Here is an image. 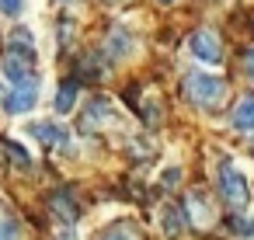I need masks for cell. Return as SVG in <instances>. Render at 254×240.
<instances>
[{
	"instance_id": "6da1fadb",
	"label": "cell",
	"mask_w": 254,
	"mask_h": 240,
	"mask_svg": "<svg viewBox=\"0 0 254 240\" xmlns=\"http://www.w3.org/2000/svg\"><path fill=\"white\" fill-rule=\"evenodd\" d=\"M185 98H188L191 105H198V108L209 112V108L223 105V98H226V80L216 77V73H202V70H195V73L185 77Z\"/></svg>"
},
{
	"instance_id": "7a4b0ae2",
	"label": "cell",
	"mask_w": 254,
	"mask_h": 240,
	"mask_svg": "<svg viewBox=\"0 0 254 240\" xmlns=\"http://www.w3.org/2000/svg\"><path fill=\"white\" fill-rule=\"evenodd\" d=\"M216 188H219V198H223L237 216H244V212H247V205H251V188H247V178H244L230 160H223V164H219Z\"/></svg>"
},
{
	"instance_id": "3957f363",
	"label": "cell",
	"mask_w": 254,
	"mask_h": 240,
	"mask_svg": "<svg viewBox=\"0 0 254 240\" xmlns=\"http://www.w3.org/2000/svg\"><path fill=\"white\" fill-rule=\"evenodd\" d=\"M35 63H39V60H32V56H21V53H11V49H7V56L0 60V77H4L7 84H14V87L32 84V80H39V77H35Z\"/></svg>"
},
{
	"instance_id": "277c9868",
	"label": "cell",
	"mask_w": 254,
	"mask_h": 240,
	"mask_svg": "<svg viewBox=\"0 0 254 240\" xmlns=\"http://www.w3.org/2000/svg\"><path fill=\"white\" fill-rule=\"evenodd\" d=\"M188 49H191V56H195L202 66H219V63H223V42H219L209 28L195 32V35L188 39Z\"/></svg>"
},
{
	"instance_id": "5b68a950",
	"label": "cell",
	"mask_w": 254,
	"mask_h": 240,
	"mask_svg": "<svg viewBox=\"0 0 254 240\" xmlns=\"http://www.w3.org/2000/svg\"><path fill=\"white\" fill-rule=\"evenodd\" d=\"M35 105H39V80L21 84V87H14V91L4 98V112H7V115H25V112H32Z\"/></svg>"
},
{
	"instance_id": "8992f818",
	"label": "cell",
	"mask_w": 254,
	"mask_h": 240,
	"mask_svg": "<svg viewBox=\"0 0 254 240\" xmlns=\"http://www.w3.org/2000/svg\"><path fill=\"white\" fill-rule=\"evenodd\" d=\"M115 122H119V108L108 98H94L84 112V129H105V125H115Z\"/></svg>"
},
{
	"instance_id": "52a82bcc",
	"label": "cell",
	"mask_w": 254,
	"mask_h": 240,
	"mask_svg": "<svg viewBox=\"0 0 254 240\" xmlns=\"http://www.w3.org/2000/svg\"><path fill=\"white\" fill-rule=\"evenodd\" d=\"M28 132H32L39 143L53 146V150H66V146H70V132H66L60 122H35Z\"/></svg>"
},
{
	"instance_id": "ba28073f",
	"label": "cell",
	"mask_w": 254,
	"mask_h": 240,
	"mask_svg": "<svg viewBox=\"0 0 254 240\" xmlns=\"http://www.w3.org/2000/svg\"><path fill=\"white\" fill-rule=\"evenodd\" d=\"M230 125L237 132H254V94L237 101V108L230 112Z\"/></svg>"
},
{
	"instance_id": "9c48e42d",
	"label": "cell",
	"mask_w": 254,
	"mask_h": 240,
	"mask_svg": "<svg viewBox=\"0 0 254 240\" xmlns=\"http://www.w3.org/2000/svg\"><path fill=\"white\" fill-rule=\"evenodd\" d=\"M0 240H21V223L4 198H0Z\"/></svg>"
},
{
	"instance_id": "30bf717a",
	"label": "cell",
	"mask_w": 254,
	"mask_h": 240,
	"mask_svg": "<svg viewBox=\"0 0 254 240\" xmlns=\"http://www.w3.org/2000/svg\"><path fill=\"white\" fill-rule=\"evenodd\" d=\"M77 94H80V84H77V80H66V84H60V91H56V101H53V108H56L60 115L73 112V105H77Z\"/></svg>"
},
{
	"instance_id": "8fae6325",
	"label": "cell",
	"mask_w": 254,
	"mask_h": 240,
	"mask_svg": "<svg viewBox=\"0 0 254 240\" xmlns=\"http://www.w3.org/2000/svg\"><path fill=\"white\" fill-rule=\"evenodd\" d=\"M188 216H191L195 223H212V209H209V198H205L202 188H195V191L188 195Z\"/></svg>"
},
{
	"instance_id": "7c38bea8",
	"label": "cell",
	"mask_w": 254,
	"mask_h": 240,
	"mask_svg": "<svg viewBox=\"0 0 254 240\" xmlns=\"http://www.w3.org/2000/svg\"><path fill=\"white\" fill-rule=\"evenodd\" d=\"M185 226H188L185 209H181V205H167V209H164V233H167V237H181Z\"/></svg>"
},
{
	"instance_id": "4fadbf2b",
	"label": "cell",
	"mask_w": 254,
	"mask_h": 240,
	"mask_svg": "<svg viewBox=\"0 0 254 240\" xmlns=\"http://www.w3.org/2000/svg\"><path fill=\"white\" fill-rule=\"evenodd\" d=\"M49 205H53V212H56L60 219H66V223H73V219H77V202H73V195H70V191H56V195L49 198Z\"/></svg>"
},
{
	"instance_id": "5bb4252c",
	"label": "cell",
	"mask_w": 254,
	"mask_h": 240,
	"mask_svg": "<svg viewBox=\"0 0 254 240\" xmlns=\"http://www.w3.org/2000/svg\"><path fill=\"white\" fill-rule=\"evenodd\" d=\"M11 53H21V56L39 60V56H35V39H32V32H28V28H18V32L11 35Z\"/></svg>"
},
{
	"instance_id": "9a60e30c",
	"label": "cell",
	"mask_w": 254,
	"mask_h": 240,
	"mask_svg": "<svg viewBox=\"0 0 254 240\" xmlns=\"http://www.w3.org/2000/svg\"><path fill=\"white\" fill-rule=\"evenodd\" d=\"M101 240H139V233H136L132 223H119V226H112Z\"/></svg>"
},
{
	"instance_id": "2e32d148",
	"label": "cell",
	"mask_w": 254,
	"mask_h": 240,
	"mask_svg": "<svg viewBox=\"0 0 254 240\" xmlns=\"http://www.w3.org/2000/svg\"><path fill=\"white\" fill-rule=\"evenodd\" d=\"M4 150H7V157H11L18 167H28V153H25V146H18V143H7Z\"/></svg>"
},
{
	"instance_id": "e0dca14e",
	"label": "cell",
	"mask_w": 254,
	"mask_h": 240,
	"mask_svg": "<svg viewBox=\"0 0 254 240\" xmlns=\"http://www.w3.org/2000/svg\"><path fill=\"white\" fill-rule=\"evenodd\" d=\"M230 226L240 233V237H254V219H244V216H233Z\"/></svg>"
},
{
	"instance_id": "ac0fdd59",
	"label": "cell",
	"mask_w": 254,
	"mask_h": 240,
	"mask_svg": "<svg viewBox=\"0 0 254 240\" xmlns=\"http://www.w3.org/2000/svg\"><path fill=\"white\" fill-rule=\"evenodd\" d=\"M126 39H129L126 32H115V35H112V53H115V56H126V53H129V42H126Z\"/></svg>"
},
{
	"instance_id": "d6986e66",
	"label": "cell",
	"mask_w": 254,
	"mask_h": 240,
	"mask_svg": "<svg viewBox=\"0 0 254 240\" xmlns=\"http://www.w3.org/2000/svg\"><path fill=\"white\" fill-rule=\"evenodd\" d=\"M21 7H25V0H0V11L4 14H21Z\"/></svg>"
},
{
	"instance_id": "ffe728a7",
	"label": "cell",
	"mask_w": 254,
	"mask_h": 240,
	"mask_svg": "<svg viewBox=\"0 0 254 240\" xmlns=\"http://www.w3.org/2000/svg\"><path fill=\"white\" fill-rule=\"evenodd\" d=\"M178 181H181V171H178V167L164 171V184H167V188H171V184H178Z\"/></svg>"
},
{
	"instance_id": "44dd1931",
	"label": "cell",
	"mask_w": 254,
	"mask_h": 240,
	"mask_svg": "<svg viewBox=\"0 0 254 240\" xmlns=\"http://www.w3.org/2000/svg\"><path fill=\"white\" fill-rule=\"evenodd\" d=\"M244 70H247V77H251V80H254V49H251V53H247V60H244Z\"/></svg>"
},
{
	"instance_id": "7402d4cb",
	"label": "cell",
	"mask_w": 254,
	"mask_h": 240,
	"mask_svg": "<svg viewBox=\"0 0 254 240\" xmlns=\"http://www.w3.org/2000/svg\"><path fill=\"white\" fill-rule=\"evenodd\" d=\"M160 4H171V0H160Z\"/></svg>"
}]
</instances>
